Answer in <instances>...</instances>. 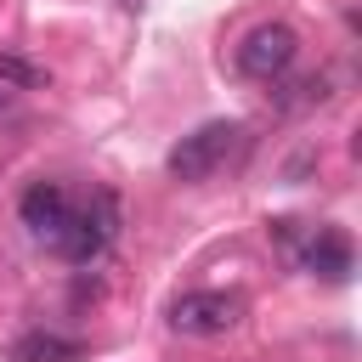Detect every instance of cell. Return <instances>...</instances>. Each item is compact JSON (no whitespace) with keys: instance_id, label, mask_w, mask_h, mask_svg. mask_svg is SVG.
Returning <instances> with one entry per match:
<instances>
[{"instance_id":"cell-1","label":"cell","mask_w":362,"mask_h":362,"mask_svg":"<svg viewBox=\"0 0 362 362\" xmlns=\"http://www.w3.org/2000/svg\"><path fill=\"white\" fill-rule=\"evenodd\" d=\"M113 232H119V204H113L107 192H96L90 204H74V209H68L62 232L51 238V249H57L62 260H74V266H90V260L107 255Z\"/></svg>"},{"instance_id":"cell-2","label":"cell","mask_w":362,"mask_h":362,"mask_svg":"<svg viewBox=\"0 0 362 362\" xmlns=\"http://www.w3.org/2000/svg\"><path fill=\"white\" fill-rule=\"evenodd\" d=\"M238 124H226V119H209V124H198L192 136H181L175 147H170V158H164V170L175 175V181H204V175H215L221 164H226V153L238 147Z\"/></svg>"},{"instance_id":"cell-3","label":"cell","mask_w":362,"mask_h":362,"mask_svg":"<svg viewBox=\"0 0 362 362\" xmlns=\"http://www.w3.org/2000/svg\"><path fill=\"white\" fill-rule=\"evenodd\" d=\"M238 317H243V294H226V288H198V294H181L170 305V328L198 334V339L238 328Z\"/></svg>"},{"instance_id":"cell-4","label":"cell","mask_w":362,"mask_h":362,"mask_svg":"<svg viewBox=\"0 0 362 362\" xmlns=\"http://www.w3.org/2000/svg\"><path fill=\"white\" fill-rule=\"evenodd\" d=\"M294 51H300V34H294L288 23H260V28H249L243 45H238V68H243L249 79H277V74H288Z\"/></svg>"},{"instance_id":"cell-5","label":"cell","mask_w":362,"mask_h":362,"mask_svg":"<svg viewBox=\"0 0 362 362\" xmlns=\"http://www.w3.org/2000/svg\"><path fill=\"white\" fill-rule=\"evenodd\" d=\"M311 277H328V283H345L351 277V232L339 226H305V243L294 255Z\"/></svg>"},{"instance_id":"cell-6","label":"cell","mask_w":362,"mask_h":362,"mask_svg":"<svg viewBox=\"0 0 362 362\" xmlns=\"http://www.w3.org/2000/svg\"><path fill=\"white\" fill-rule=\"evenodd\" d=\"M68 209H74V198H68V187H62V181H28V192L17 198V215H23V226H28L34 238H45V243L62 232Z\"/></svg>"},{"instance_id":"cell-7","label":"cell","mask_w":362,"mask_h":362,"mask_svg":"<svg viewBox=\"0 0 362 362\" xmlns=\"http://www.w3.org/2000/svg\"><path fill=\"white\" fill-rule=\"evenodd\" d=\"M6 362H85V345L62 339V334H45V328H28V334L11 339Z\"/></svg>"},{"instance_id":"cell-8","label":"cell","mask_w":362,"mask_h":362,"mask_svg":"<svg viewBox=\"0 0 362 362\" xmlns=\"http://www.w3.org/2000/svg\"><path fill=\"white\" fill-rule=\"evenodd\" d=\"M0 85H6V90H40V85H45V68H34V62L0 51Z\"/></svg>"},{"instance_id":"cell-9","label":"cell","mask_w":362,"mask_h":362,"mask_svg":"<svg viewBox=\"0 0 362 362\" xmlns=\"http://www.w3.org/2000/svg\"><path fill=\"white\" fill-rule=\"evenodd\" d=\"M328 96V79L322 74H311V79H294V85H283V107H311V102H322Z\"/></svg>"},{"instance_id":"cell-10","label":"cell","mask_w":362,"mask_h":362,"mask_svg":"<svg viewBox=\"0 0 362 362\" xmlns=\"http://www.w3.org/2000/svg\"><path fill=\"white\" fill-rule=\"evenodd\" d=\"M11 113H17V90H6V85H0V119H11Z\"/></svg>"}]
</instances>
